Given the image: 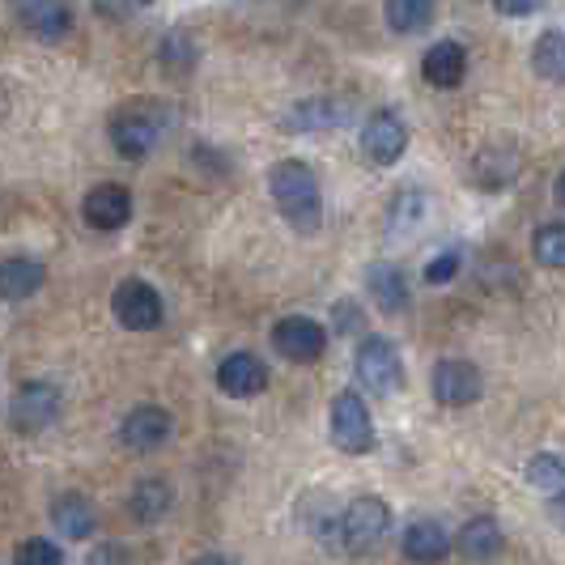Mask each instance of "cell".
I'll list each match as a JSON object with an SVG mask.
<instances>
[{
    "label": "cell",
    "instance_id": "1",
    "mask_svg": "<svg viewBox=\"0 0 565 565\" xmlns=\"http://www.w3.org/2000/svg\"><path fill=\"white\" fill-rule=\"evenodd\" d=\"M268 188H273V200H277L281 217L298 234H315L319 230V222H323V192H319V179H315V170L307 162H298V158L277 162Z\"/></svg>",
    "mask_w": 565,
    "mask_h": 565
},
{
    "label": "cell",
    "instance_id": "2",
    "mask_svg": "<svg viewBox=\"0 0 565 565\" xmlns=\"http://www.w3.org/2000/svg\"><path fill=\"white\" fill-rule=\"evenodd\" d=\"M332 443H337L344 455H366L374 451L379 434H374V417L362 404L358 392H340L332 399Z\"/></svg>",
    "mask_w": 565,
    "mask_h": 565
},
{
    "label": "cell",
    "instance_id": "3",
    "mask_svg": "<svg viewBox=\"0 0 565 565\" xmlns=\"http://www.w3.org/2000/svg\"><path fill=\"white\" fill-rule=\"evenodd\" d=\"M358 379L374 396H392L404 387V370H399V353L392 349V340L370 337L358 344Z\"/></svg>",
    "mask_w": 565,
    "mask_h": 565
},
{
    "label": "cell",
    "instance_id": "4",
    "mask_svg": "<svg viewBox=\"0 0 565 565\" xmlns=\"http://www.w3.org/2000/svg\"><path fill=\"white\" fill-rule=\"evenodd\" d=\"M387 527H392V510H387L383 498H358V502H349V510L340 514V536H344V544L353 553L374 548L379 540L387 536Z\"/></svg>",
    "mask_w": 565,
    "mask_h": 565
},
{
    "label": "cell",
    "instance_id": "5",
    "mask_svg": "<svg viewBox=\"0 0 565 565\" xmlns=\"http://www.w3.org/2000/svg\"><path fill=\"white\" fill-rule=\"evenodd\" d=\"M111 141L124 158L141 162L162 141V119L149 111V107H128V111H119L111 119Z\"/></svg>",
    "mask_w": 565,
    "mask_h": 565
},
{
    "label": "cell",
    "instance_id": "6",
    "mask_svg": "<svg viewBox=\"0 0 565 565\" xmlns=\"http://www.w3.org/2000/svg\"><path fill=\"white\" fill-rule=\"evenodd\" d=\"M273 349L281 353L285 362L307 366V362H319V358H323L328 332H323V323H315L307 315H289V319H281V323L273 328Z\"/></svg>",
    "mask_w": 565,
    "mask_h": 565
},
{
    "label": "cell",
    "instance_id": "7",
    "mask_svg": "<svg viewBox=\"0 0 565 565\" xmlns=\"http://www.w3.org/2000/svg\"><path fill=\"white\" fill-rule=\"evenodd\" d=\"M111 311L128 332H149V328H158V323H162V298H158V289H153V285L124 281L119 289H115Z\"/></svg>",
    "mask_w": 565,
    "mask_h": 565
},
{
    "label": "cell",
    "instance_id": "8",
    "mask_svg": "<svg viewBox=\"0 0 565 565\" xmlns=\"http://www.w3.org/2000/svg\"><path fill=\"white\" fill-rule=\"evenodd\" d=\"M408 149V128L396 111H374L370 124L362 128V153L374 167H396Z\"/></svg>",
    "mask_w": 565,
    "mask_h": 565
},
{
    "label": "cell",
    "instance_id": "9",
    "mask_svg": "<svg viewBox=\"0 0 565 565\" xmlns=\"http://www.w3.org/2000/svg\"><path fill=\"white\" fill-rule=\"evenodd\" d=\"M60 413V392L56 387H47V383H26L13 404H9V425L18 429V434H43L47 425L56 422Z\"/></svg>",
    "mask_w": 565,
    "mask_h": 565
},
{
    "label": "cell",
    "instance_id": "10",
    "mask_svg": "<svg viewBox=\"0 0 565 565\" xmlns=\"http://www.w3.org/2000/svg\"><path fill=\"white\" fill-rule=\"evenodd\" d=\"M170 429H174V422H170L167 408H158V404H141V408H132V413L124 417V425H119V443H124L128 451L149 455L167 443Z\"/></svg>",
    "mask_w": 565,
    "mask_h": 565
},
{
    "label": "cell",
    "instance_id": "11",
    "mask_svg": "<svg viewBox=\"0 0 565 565\" xmlns=\"http://www.w3.org/2000/svg\"><path fill=\"white\" fill-rule=\"evenodd\" d=\"M481 392H484L481 370L472 366V362H438L434 366V396H438V404L468 408V404L481 399Z\"/></svg>",
    "mask_w": 565,
    "mask_h": 565
},
{
    "label": "cell",
    "instance_id": "12",
    "mask_svg": "<svg viewBox=\"0 0 565 565\" xmlns=\"http://www.w3.org/2000/svg\"><path fill=\"white\" fill-rule=\"evenodd\" d=\"M82 213L94 230H124L128 217H132V196H128V188H119V183H98V188L85 196Z\"/></svg>",
    "mask_w": 565,
    "mask_h": 565
},
{
    "label": "cell",
    "instance_id": "13",
    "mask_svg": "<svg viewBox=\"0 0 565 565\" xmlns=\"http://www.w3.org/2000/svg\"><path fill=\"white\" fill-rule=\"evenodd\" d=\"M217 387L234 399L259 396L268 387V366L255 353H230L226 362L217 366Z\"/></svg>",
    "mask_w": 565,
    "mask_h": 565
},
{
    "label": "cell",
    "instance_id": "14",
    "mask_svg": "<svg viewBox=\"0 0 565 565\" xmlns=\"http://www.w3.org/2000/svg\"><path fill=\"white\" fill-rule=\"evenodd\" d=\"M451 553V536L443 523L434 519H417L408 532H404V557L417 565H438L443 557Z\"/></svg>",
    "mask_w": 565,
    "mask_h": 565
},
{
    "label": "cell",
    "instance_id": "15",
    "mask_svg": "<svg viewBox=\"0 0 565 565\" xmlns=\"http://www.w3.org/2000/svg\"><path fill=\"white\" fill-rule=\"evenodd\" d=\"M13 4H18L22 22H26L39 39H64L68 26H73V13H68L64 0H13Z\"/></svg>",
    "mask_w": 565,
    "mask_h": 565
},
{
    "label": "cell",
    "instance_id": "16",
    "mask_svg": "<svg viewBox=\"0 0 565 565\" xmlns=\"http://www.w3.org/2000/svg\"><path fill=\"white\" fill-rule=\"evenodd\" d=\"M425 68V82L438 85V89H455V85L463 82V73H468V56H463V47L459 43H434L422 60Z\"/></svg>",
    "mask_w": 565,
    "mask_h": 565
},
{
    "label": "cell",
    "instance_id": "17",
    "mask_svg": "<svg viewBox=\"0 0 565 565\" xmlns=\"http://www.w3.org/2000/svg\"><path fill=\"white\" fill-rule=\"evenodd\" d=\"M366 289H370V298L387 315H396L408 307V281H404V273L392 268V264H370Z\"/></svg>",
    "mask_w": 565,
    "mask_h": 565
},
{
    "label": "cell",
    "instance_id": "18",
    "mask_svg": "<svg viewBox=\"0 0 565 565\" xmlns=\"http://www.w3.org/2000/svg\"><path fill=\"white\" fill-rule=\"evenodd\" d=\"M39 289H43V264L39 259H4L0 264V298L4 302H22Z\"/></svg>",
    "mask_w": 565,
    "mask_h": 565
},
{
    "label": "cell",
    "instance_id": "19",
    "mask_svg": "<svg viewBox=\"0 0 565 565\" xmlns=\"http://www.w3.org/2000/svg\"><path fill=\"white\" fill-rule=\"evenodd\" d=\"M52 523H56L60 536L85 540L94 532V507H89V498H82V493L56 498V502H52Z\"/></svg>",
    "mask_w": 565,
    "mask_h": 565
},
{
    "label": "cell",
    "instance_id": "20",
    "mask_svg": "<svg viewBox=\"0 0 565 565\" xmlns=\"http://www.w3.org/2000/svg\"><path fill=\"white\" fill-rule=\"evenodd\" d=\"M425 222V196L417 192H404L387 213V243H408Z\"/></svg>",
    "mask_w": 565,
    "mask_h": 565
},
{
    "label": "cell",
    "instance_id": "21",
    "mask_svg": "<svg viewBox=\"0 0 565 565\" xmlns=\"http://www.w3.org/2000/svg\"><path fill=\"white\" fill-rule=\"evenodd\" d=\"M532 68L544 82L565 85V30H544L540 34L536 52H532Z\"/></svg>",
    "mask_w": 565,
    "mask_h": 565
},
{
    "label": "cell",
    "instance_id": "22",
    "mask_svg": "<svg viewBox=\"0 0 565 565\" xmlns=\"http://www.w3.org/2000/svg\"><path fill=\"white\" fill-rule=\"evenodd\" d=\"M459 548H463V557H472V562H489V557L502 548V527H498L493 519H472V523H463V532H459Z\"/></svg>",
    "mask_w": 565,
    "mask_h": 565
},
{
    "label": "cell",
    "instance_id": "23",
    "mask_svg": "<svg viewBox=\"0 0 565 565\" xmlns=\"http://www.w3.org/2000/svg\"><path fill=\"white\" fill-rule=\"evenodd\" d=\"M383 18H387V26L396 30V34H417L434 18V0H387Z\"/></svg>",
    "mask_w": 565,
    "mask_h": 565
},
{
    "label": "cell",
    "instance_id": "24",
    "mask_svg": "<svg viewBox=\"0 0 565 565\" xmlns=\"http://www.w3.org/2000/svg\"><path fill=\"white\" fill-rule=\"evenodd\" d=\"M170 498H174V493H170L167 481H141L137 493H132V514H137L141 523H158L170 510Z\"/></svg>",
    "mask_w": 565,
    "mask_h": 565
},
{
    "label": "cell",
    "instance_id": "25",
    "mask_svg": "<svg viewBox=\"0 0 565 565\" xmlns=\"http://www.w3.org/2000/svg\"><path fill=\"white\" fill-rule=\"evenodd\" d=\"M527 484L544 489L548 498H553V493H562L565 489V463L557 459V455H536V459L527 463Z\"/></svg>",
    "mask_w": 565,
    "mask_h": 565
},
{
    "label": "cell",
    "instance_id": "26",
    "mask_svg": "<svg viewBox=\"0 0 565 565\" xmlns=\"http://www.w3.org/2000/svg\"><path fill=\"white\" fill-rule=\"evenodd\" d=\"M344 111H332L323 98H315V103H302L298 111L285 115V128H298V132H319L323 124H337Z\"/></svg>",
    "mask_w": 565,
    "mask_h": 565
},
{
    "label": "cell",
    "instance_id": "27",
    "mask_svg": "<svg viewBox=\"0 0 565 565\" xmlns=\"http://www.w3.org/2000/svg\"><path fill=\"white\" fill-rule=\"evenodd\" d=\"M532 252L544 268H565V226H540Z\"/></svg>",
    "mask_w": 565,
    "mask_h": 565
},
{
    "label": "cell",
    "instance_id": "28",
    "mask_svg": "<svg viewBox=\"0 0 565 565\" xmlns=\"http://www.w3.org/2000/svg\"><path fill=\"white\" fill-rule=\"evenodd\" d=\"M18 565H64V553L52 540H26L18 548Z\"/></svg>",
    "mask_w": 565,
    "mask_h": 565
},
{
    "label": "cell",
    "instance_id": "29",
    "mask_svg": "<svg viewBox=\"0 0 565 565\" xmlns=\"http://www.w3.org/2000/svg\"><path fill=\"white\" fill-rule=\"evenodd\" d=\"M459 273V252H447L438 255V259H429V268H425V281L429 285H447Z\"/></svg>",
    "mask_w": 565,
    "mask_h": 565
},
{
    "label": "cell",
    "instance_id": "30",
    "mask_svg": "<svg viewBox=\"0 0 565 565\" xmlns=\"http://www.w3.org/2000/svg\"><path fill=\"white\" fill-rule=\"evenodd\" d=\"M502 13H510V18H523V13H536V9H544V0H493Z\"/></svg>",
    "mask_w": 565,
    "mask_h": 565
},
{
    "label": "cell",
    "instance_id": "31",
    "mask_svg": "<svg viewBox=\"0 0 565 565\" xmlns=\"http://www.w3.org/2000/svg\"><path fill=\"white\" fill-rule=\"evenodd\" d=\"M548 514H553V523H557V527H565V489L548 498Z\"/></svg>",
    "mask_w": 565,
    "mask_h": 565
},
{
    "label": "cell",
    "instance_id": "32",
    "mask_svg": "<svg viewBox=\"0 0 565 565\" xmlns=\"http://www.w3.org/2000/svg\"><path fill=\"white\" fill-rule=\"evenodd\" d=\"M89 565H124V562H119V548H98Z\"/></svg>",
    "mask_w": 565,
    "mask_h": 565
},
{
    "label": "cell",
    "instance_id": "33",
    "mask_svg": "<svg viewBox=\"0 0 565 565\" xmlns=\"http://www.w3.org/2000/svg\"><path fill=\"white\" fill-rule=\"evenodd\" d=\"M196 565H234V562H226V557H200Z\"/></svg>",
    "mask_w": 565,
    "mask_h": 565
},
{
    "label": "cell",
    "instance_id": "34",
    "mask_svg": "<svg viewBox=\"0 0 565 565\" xmlns=\"http://www.w3.org/2000/svg\"><path fill=\"white\" fill-rule=\"evenodd\" d=\"M557 200H562V204H565V174H562V179H557Z\"/></svg>",
    "mask_w": 565,
    "mask_h": 565
}]
</instances>
